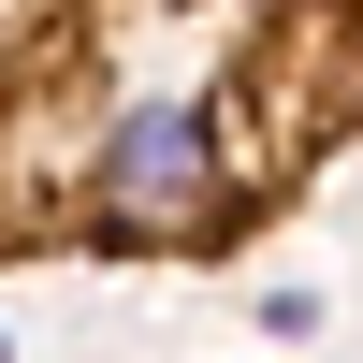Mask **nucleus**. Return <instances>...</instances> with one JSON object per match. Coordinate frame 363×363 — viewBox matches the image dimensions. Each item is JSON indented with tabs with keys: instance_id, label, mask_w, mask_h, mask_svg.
<instances>
[{
	"instance_id": "nucleus-1",
	"label": "nucleus",
	"mask_w": 363,
	"mask_h": 363,
	"mask_svg": "<svg viewBox=\"0 0 363 363\" xmlns=\"http://www.w3.org/2000/svg\"><path fill=\"white\" fill-rule=\"evenodd\" d=\"M363 145V0H0V277L233 262Z\"/></svg>"
}]
</instances>
